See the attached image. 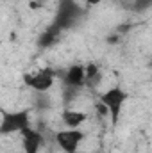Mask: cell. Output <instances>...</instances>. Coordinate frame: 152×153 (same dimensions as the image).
I'll return each mask as SVG.
<instances>
[{
    "label": "cell",
    "mask_w": 152,
    "mask_h": 153,
    "mask_svg": "<svg viewBox=\"0 0 152 153\" xmlns=\"http://www.w3.org/2000/svg\"><path fill=\"white\" fill-rule=\"evenodd\" d=\"M127 100H129V93H127L123 87H120V85L109 87V89H106L104 93L99 94V102L106 105L108 114H109V117H111V123H113V125L118 123L120 114H122L123 105H125Z\"/></svg>",
    "instance_id": "1"
},
{
    "label": "cell",
    "mask_w": 152,
    "mask_h": 153,
    "mask_svg": "<svg viewBox=\"0 0 152 153\" xmlns=\"http://www.w3.org/2000/svg\"><path fill=\"white\" fill-rule=\"evenodd\" d=\"M32 126L31 125V111L22 109V111H2L0 119V135H9V134H22L25 128Z\"/></svg>",
    "instance_id": "2"
},
{
    "label": "cell",
    "mask_w": 152,
    "mask_h": 153,
    "mask_svg": "<svg viewBox=\"0 0 152 153\" xmlns=\"http://www.w3.org/2000/svg\"><path fill=\"white\" fill-rule=\"evenodd\" d=\"M81 16H82V7L75 0H59L56 18H54V25H57L61 30L70 29Z\"/></svg>",
    "instance_id": "3"
},
{
    "label": "cell",
    "mask_w": 152,
    "mask_h": 153,
    "mask_svg": "<svg viewBox=\"0 0 152 153\" xmlns=\"http://www.w3.org/2000/svg\"><path fill=\"white\" fill-rule=\"evenodd\" d=\"M56 76H57L56 70L45 66V68H41L38 71H34V73H25L23 75V82H25L27 87H31V89H34L38 93H47L54 85Z\"/></svg>",
    "instance_id": "4"
},
{
    "label": "cell",
    "mask_w": 152,
    "mask_h": 153,
    "mask_svg": "<svg viewBox=\"0 0 152 153\" xmlns=\"http://www.w3.org/2000/svg\"><path fill=\"white\" fill-rule=\"evenodd\" d=\"M84 139H86V134L81 128H65L56 134V143L65 153L79 152V146Z\"/></svg>",
    "instance_id": "5"
},
{
    "label": "cell",
    "mask_w": 152,
    "mask_h": 153,
    "mask_svg": "<svg viewBox=\"0 0 152 153\" xmlns=\"http://www.w3.org/2000/svg\"><path fill=\"white\" fill-rule=\"evenodd\" d=\"M22 148H23V153H39L41 150V144H43V134L29 126L25 128L22 134Z\"/></svg>",
    "instance_id": "6"
},
{
    "label": "cell",
    "mask_w": 152,
    "mask_h": 153,
    "mask_svg": "<svg viewBox=\"0 0 152 153\" xmlns=\"http://www.w3.org/2000/svg\"><path fill=\"white\" fill-rule=\"evenodd\" d=\"M63 82L68 87H77L82 89L86 85V66L82 64H74L63 73Z\"/></svg>",
    "instance_id": "7"
},
{
    "label": "cell",
    "mask_w": 152,
    "mask_h": 153,
    "mask_svg": "<svg viewBox=\"0 0 152 153\" xmlns=\"http://www.w3.org/2000/svg\"><path fill=\"white\" fill-rule=\"evenodd\" d=\"M61 119H63V125H65L66 128H79V126L88 119V116H86V112H82V111L66 109V111H63Z\"/></svg>",
    "instance_id": "8"
},
{
    "label": "cell",
    "mask_w": 152,
    "mask_h": 153,
    "mask_svg": "<svg viewBox=\"0 0 152 153\" xmlns=\"http://www.w3.org/2000/svg\"><path fill=\"white\" fill-rule=\"evenodd\" d=\"M59 34H61V29L57 27V25H50L45 32H41L38 38V45L41 46V48H48V46H52L56 41H57V38H59Z\"/></svg>",
    "instance_id": "9"
},
{
    "label": "cell",
    "mask_w": 152,
    "mask_h": 153,
    "mask_svg": "<svg viewBox=\"0 0 152 153\" xmlns=\"http://www.w3.org/2000/svg\"><path fill=\"white\" fill-rule=\"evenodd\" d=\"M100 68L95 64V62H88L86 64V85L88 87H95L99 82H100Z\"/></svg>",
    "instance_id": "10"
},
{
    "label": "cell",
    "mask_w": 152,
    "mask_h": 153,
    "mask_svg": "<svg viewBox=\"0 0 152 153\" xmlns=\"http://www.w3.org/2000/svg\"><path fill=\"white\" fill-rule=\"evenodd\" d=\"M127 7L136 11V13H140V11H145V9L152 7V0H129Z\"/></svg>",
    "instance_id": "11"
},
{
    "label": "cell",
    "mask_w": 152,
    "mask_h": 153,
    "mask_svg": "<svg viewBox=\"0 0 152 153\" xmlns=\"http://www.w3.org/2000/svg\"><path fill=\"white\" fill-rule=\"evenodd\" d=\"M79 91H81V89H77V87H68V85H65V102L70 103L77 94H79Z\"/></svg>",
    "instance_id": "12"
},
{
    "label": "cell",
    "mask_w": 152,
    "mask_h": 153,
    "mask_svg": "<svg viewBox=\"0 0 152 153\" xmlns=\"http://www.w3.org/2000/svg\"><path fill=\"white\" fill-rule=\"evenodd\" d=\"M104 0H86V5L88 7H95V5H99V4H102Z\"/></svg>",
    "instance_id": "13"
},
{
    "label": "cell",
    "mask_w": 152,
    "mask_h": 153,
    "mask_svg": "<svg viewBox=\"0 0 152 153\" xmlns=\"http://www.w3.org/2000/svg\"><path fill=\"white\" fill-rule=\"evenodd\" d=\"M118 39H120V36L114 32V36H109V38H108V43H118Z\"/></svg>",
    "instance_id": "14"
},
{
    "label": "cell",
    "mask_w": 152,
    "mask_h": 153,
    "mask_svg": "<svg viewBox=\"0 0 152 153\" xmlns=\"http://www.w3.org/2000/svg\"><path fill=\"white\" fill-rule=\"evenodd\" d=\"M75 153H91V152H75Z\"/></svg>",
    "instance_id": "15"
},
{
    "label": "cell",
    "mask_w": 152,
    "mask_h": 153,
    "mask_svg": "<svg viewBox=\"0 0 152 153\" xmlns=\"http://www.w3.org/2000/svg\"><path fill=\"white\" fill-rule=\"evenodd\" d=\"M149 66H150V68H152V59H150V62H149Z\"/></svg>",
    "instance_id": "16"
}]
</instances>
